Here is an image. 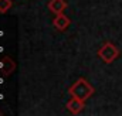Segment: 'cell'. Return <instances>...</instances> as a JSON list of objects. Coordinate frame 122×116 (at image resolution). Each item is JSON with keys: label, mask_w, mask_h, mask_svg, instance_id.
<instances>
[{"label": "cell", "mask_w": 122, "mask_h": 116, "mask_svg": "<svg viewBox=\"0 0 122 116\" xmlns=\"http://www.w3.org/2000/svg\"><path fill=\"white\" fill-rule=\"evenodd\" d=\"M48 9H50V11H53L56 14H60L67 9V3L64 0H51L50 4H48Z\"/></svg>", "instance_id": "obj_5"}, {"label": "cell", "mask_w": 122, "mask_h": 116, "mask_svg": "<svg viewBox=\"0 0 122 116\" xmlns=\"http://www.w3.org/2000/svg\"><path fill=\"white\" fill-rule=\"evenodd\" d=\"M98 55L101 57V59H102L104 62L109 64V62H112L115 58L119 55V51H118V48H117L114 44H111V43H107V44H104V45L99 48V51H98Z\"/></svg>", "instance_id": "obj_2"}, {"label": "cell", "mask_w": 122, "mask_h": 116, "mask_svg": "<svg viewBox=\"0 0 122 116\" xmlns=\"http://www.w3.org/2000/svg\"><path fill=\"white\" fill-rule=\"evenodd\" d=\"M53 24H54V27H56L57 30L64 31V30L70 26V19H68L65 14L60 13V14H57V16H56V19L53 20Z\"/></svg>", "instance_id": "obj_4"}, {"label": "cell", "mask_w": 122, "mask_h": 116, "mask_svg": "<svg viewBox=\"0 0 122 116\" xmlns=\"http://www.w3.org/2000/svg\"><path fill=\"white\" fill-rule=\"evenodd\" d=\"M84 102H85V101H81V99L72 96L71 101L67 103V108H68V111H70L72 115H78V113L84 109Z\"/></svg>", "instance_id": "obj_3"}, {"label": "cell", "mask_w": 122, "mask_h": 116, "mask_svg": "<svg viewBox=\"0 0 122 116\" xmlns=\"http://www.w3.org/2000/svg\"><path fill=\"white\" fill-rule=\"evenodd\" d=\"M11 7V0H0V13H6Z\"/></svg>", "instance_id": "obj_6"}, {"label": "cell", "mask_w": 122, "mask_h": 116, "mask_svg": "<svg viewBox=\"0 0 122 116\" xmlns=\"http://www.w3.org/2000/svg\"><path fill=\"white\" fill-rule=\"evenodd\" d=\"M68 92L74 98H78L81 101H87L94 93V88L88 84V81H85L84 78H80L75 84H72V87L68 89Z\"/></svg>", "instance_id": "obj_1"}]
</instances>
